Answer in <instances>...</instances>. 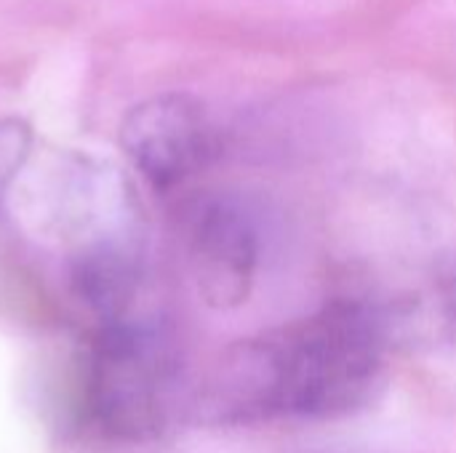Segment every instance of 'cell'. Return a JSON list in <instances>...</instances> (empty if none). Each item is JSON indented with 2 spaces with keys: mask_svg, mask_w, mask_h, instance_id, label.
<instances>
[{
  "mask_svg": "<svg viewBox=\"0 0 456 453\" xmlns=\"http://www.w3.org/2000/svg\"><path fill=\"white\" fill-rule=\"evenodd\" d=\"M385 344L379 312L353 299L331 302L227 350L198 398V414L211 425L353 414L377 390Z\"/></svg>",
  "mask_w": 456,
  "mask_h": 453,
  "instance_id": "1",
  "label": "cell"
},
{
  "mask_svg": "<svg viewBox=\"0 0 456 453\" xmlns=\"http://www.w3.org/2000/svg\"><path fill=\"white\" fill-rule=\"evenodd\" d=\"M174 360L147 326L120 318L99 323L80 374V411L112 441H144L168 414Z\"/></svg>",
  "mask_w": 456,
  "mask_h": 453,
  "instance_id": "2",
  "label": "cell"
},
{
  "mask_svg": "<svg viewBox=\"0 0 456 453\" xmlns=\"http://www.w3.org/2000/svg\"><path fill=\"white\" fill-rule=\"evenodd\" d=\"M120 150L152 190L171 192L214 160L216 133L206 107L174 91L128 109L120 123Z\"/></svg>",
  "mask_w": 456,
  "mask_h": 453,
  "instance_id": "3",
  "label": "cell"
},
{
  "mask_svg": "<svg viewBox=\"0 0 456 453\" xmlns=\"http://www.w3.org/2000/svg\"><path fill=\"white\" fill-rule=\"evenodd\" d=\"M187 262L206 304L230 310L246 302L259 264V235L248 214L222 198L195 203L187 214Z\"/></svg>",
  "mask_w": 456,
  "mask_h": 453,
  "instance_id": "4",
  "label": "cell"
},
{
  "mask_svg": "<svg viewBox=\"0 0 456 453\" xmlns=\"http://www.w3.org/2000/svg\"><path fill=\"white\" fill-rule=\"evenodd\" d=\"M32 144L35 133L24 117H0V206L11 192L13 182L19 179V174L24 171V166L29 163Z\"/></svg>",
  "mask_w": 456,
  "mask_h": 453,
  "instance_id": "5",
  "label": "cell"
},
{
  "mask_svg": "<svg viewBox=\"0 0 456 453\" xmlns=\"http://www.w3.org/2000/svg\"><path fill=\"white\" fill-rule=\"evenodd\" d=\"M436 318L441 331L456 344V270L452 275H446L441 280V286L436 288Z\"/></svg>",
  "mask_w": 456,
  "mask_h": 453,
  "instance_id": "6",
  "label": "cell"
}]
</instances>
